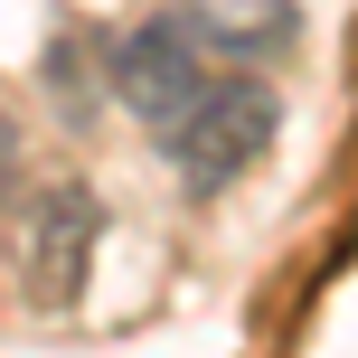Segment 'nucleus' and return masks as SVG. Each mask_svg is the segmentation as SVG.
I'll return each instance as SVG.
<instances>
[{"label":"nucleus","mask_w":358,"mask_h":358,"mask_svg":"<svg viewBox=\"0 0 358 358\" xmlns=\"http://www.w3.org/2000/svg\"><path fill=\"white\" fill-rule=\"evenodd\" d=\"M273 123H283L273 85H255V76H217V85L161 132V161H170V179H179L189 198H217L227 179H245L255 161H264Z\"/></svg>","instance_id":"f257e3e1"},{"label":"nucleus","mask_w":358,"mask_h":358,"mask_svg":"<svg viewBox=\"0 0 358 358\" xmlns=\"http://www.w3.org/2000/svg\"><path fill=\"white\" fill-rule=\"evenodd\" d=\"M104 245V198L76 189V179H48L10 208V273H19V302L38 311H66L85 292V264Z\"/></svg>","instance_id":"f03ea898"},{"label":"nucleus","mask_w":358,"mask_h":358,"mask_svg":"<svg viewBox=\"0 0 358 358\" xmlns=\"http://www.w3.org/2000/svg\"><path fill=\"white\" fill-rule=\"evenodd\" d=\"M208 85H217V38L198 29L189 10L179 19H142V29L113 48V94H123L151 132H170Z\"/></svg>","instance_id":"7ed1b4c3"},{"label":"nucleus","mask_w":358,"mask_h":358,"mask_svg":"<svg viewBox=\"0 0 358 358\" xmlns=\"http://www.w3.org/2000/svg\"><path fill=\"white\" fill-rule=\"evenodd\" d=\"M10 189H19V123H10V113H0V217H10V208H19V198H10Z\"/></svg>","instance_id":"20e7f679"}]
</instances>
